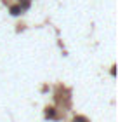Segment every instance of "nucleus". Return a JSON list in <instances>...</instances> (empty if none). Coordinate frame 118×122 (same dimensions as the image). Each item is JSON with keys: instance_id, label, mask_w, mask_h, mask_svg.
Wrapping results in <instances>:
<instances>
[{"instance_id": "7ed1b4c3", "label": "nucleus", "mask_w": 118, "mask_h": 122, "mask_svg": "<svg viewBox=\"0 0 118 122\" xmlns=\"http://www.w3.org/2000/svg\"><path fill=\"white\" fill-rule=\"evenodd\" d=\"M75 122H89V120H87L85 117H76V119H75Z\"/></svg>"}, {"instance_id": "f257e3e1", "label": "nucleus", "mask_w": 118, "mask_h": 122, "mask_svg": "<svg viewBox=\"0 0 118 122\" xmlns=\"http://www.w3.org/2000/svg\"><path fill=\"white\" fill-rule=\"evenodd\" d=\"M21 10H23V9H21L19 5H14V7H10V14H12V16H18Z\"/></svg>"}, {"instance_id": "f03ea898", "label": "nucleus", "mask_w": 118, "mask_h": 122, "mask_svg": "<svg viewBox=\"0 0 118 122\" xmlns=\"http://www.w3.org/2000/svg\"><path fill=\"white\" fill-rule=\"evenodd\" d=\"M45 117H47V119H54V117H56V112H54V108H47V112H45Z\"/></svg>"}]
</instances>
